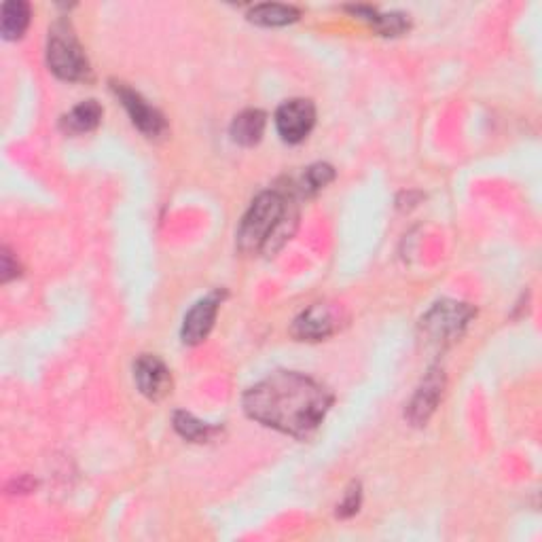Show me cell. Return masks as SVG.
<instances>
[{
	"instance_id": "obj_7",
	"label": "cell",
	"mask_w": 542,
	"mask_h": 542,
	"mask_svg": "<svg viewBox=\"0 0 542 542\" xmlns=\"http://www.w3.org/2000/svg\"><path fill=\"white\" fill-rule=\"evenodd\" d=\"M113 92L117 94V98L125 106V111L130 113L134 125L142 134L155 138L166 132L164 115H161L157 108H153L140 94H136L134 89H130L125 83H113Z\"/></svg>"
},
{
	"instance_id": "obj_17",
	"label": "cell",
	"mask_w": 542,
	"mask_h": 542,
	"mask_svg": "<svg viewBox=\"0 0 542 542\" xmlns=\"http://www.w3.org/2000/svg\"><path fill=\"white\" fill-rule=\"evenodd\" d=\"M335 178V172L331 166L327 164H316V166H310L305 172H303V178H301V191L305 195H314L318 193L320 189L327 187L331 180Z\"/></svg>"
},
{
	"instance_id": "obj_14",
	"label": "cell",
	"mask_w": 542,
	"mask_h": 542,
	"mask_svg": "<svg viewBox=\"0 0 542 542\" xmlns=\"http://www.w3.org/2000/svg\"><path fill=\"white\" fill-rule=\"evenodd\" d=\"M248 17H250V22H255L259 26H286L299 20V11L288 5L265 3V5H257L255 9H250Z\"/></svg>"
},
{
	"instance_id": "obj_8",
	"label": "cell",
	"mask_w": 542,
	"mask_h": 542,
	"mask_svg": "<svg viewBox=\"0 0 542 542\" xmlns=\"http://www.w3.org/2000/svg\"><path fill=\"white\" fill-rule=\"evenodd\" d=\"M134 377H136L140 392L153 401L164 399L172 388V377H170L168 367L161 363L157 356H151V354H142L136 360Z\"/></svg>"
},
{
	"instance_id": "obj_11",
	"label": "cell",
	"mask_w": 542,
	"mask_h": 542,
	"mask_svg": "<svg viewBox=\"0 0 542 542\" xmlns=\"http://www.w3.org/2000/svg\"><path fill=\"white\" fill-rule=\"evenodd\" d=\"M100 121H102V106L96 100H87L62 117V130L66 134H87L96 130Z\"/></svg>"
},
{
	"instance_id": "obj_1",
	"label": "cell",
	"mask_w": 542,
	"mask_h": 542,
	"mask_svg": "<svg viewBox=\"0 0 542 542\" xmlns=\"http://www.w3.org/2000/svg\"><path fill=\"white\" fill-rule=\"evenodd\" d=\"M331 403L327 388L297 371L271 373L244 394L248 418L297 439L312 435Z\"/></svg>"
},
{
	"instance_id": "obj_16",
	"label": "cell",
	"mask_w": 542,
	"mask_h": 542,
	"mask_svg": "<svg viewBox=\"0 0 542 542\" xmlns=\"http://www.w3.org/2000/svg\"><path fill=\"white\" fill-rule=\"evenodd\" d=\"M174 428L183 435L185 439L189 441H195V443H202V441H208L210 435H212V426L195 420L191 413L187 411H176L174 413Z\"/></svg>"
},
{
	"instance_id": "obj_12",
	"label": "cell",
	"mask_w": 542,
	"mask_h": 542,
	"mask_svg": "<svg viewBox=\"0 0 542 542\" xmlns=\"http://www.w3.org/2000/svg\"><path fill=\"white\" fill-rule=\"evenodd\" d=\"M265 132V113L244 111L231 123V138L242 147H255Z\"/></svg>"
},
{
	"instance_id": "obj_13",
	"label": "cell",
	"mask_w": 542,
	"mask_h": 542,
	"mask_svg": "<svg viewBox=\"0 0 542 542\" xmlns=\"http://www.w3.org/2000/svg\"><path fill=\"white\" fill-rule=\"evenodd\" d=\"M30 24V5L22 0H9L3 5V22H0V32L7 41H15L26 32Z\"/></svg>"
},
{
	"instance_id": "obj_4",
	"label": "cell",
	"mask_w": 542,
	"mask_h": 542,
	"mask_svg": "<svg viewBox=\"0 0 542 542\" xmlns=\"http://www.w3.org/2000/svg\"><path fill=\"white\" fill-rule=\"evenodd\" d=\"M475 314L477 312L473 307L466 303L441 301L422 318V331L430 341L447 346V343L456 341L464 333Z\"/></svg>"
},
{
	"instance_id": "obj_2",
	"label": "cell",
	"mask_w": 542,
	"mask_h": 542,
	"mask_svg": "<svg viewBox=\"0 0 542 542\" xmlns=\"http://www.w3.org/2000/svg\"><path fill=\"white\" fill-rule=\"evenodd\" d=\"M297 212L291 202L280 191H265L246 212L244 221L238 229V246L242 252H274L280 248L293 229L288 223L295 225Z\"/></svg>"
},
{
	"instance_id": "obj_5",
	"label": "cell",
	"mask_w": 542,
	"mask_h": 542,
	"mask_svg": "<svg viewBox=\"0 0 542 542\" xmlns=\"http://www.w3.org/2000/svg\"><path fill=\"white\" fill-rule=\"evenodd\" d=\"M316 123V108L312 100H288L284 102L276 113V128L284 142L297 144L310 136Z\"/></svg>"
},
{
	"instance_id": "obj_9",
	"label": "cell",
	"mask_w": 542,
	"mask_h": 542,
	"mask_svg": "<svg viewBox=\"0 0 542 542\" xmlns=\"http://www.w3.org/2000/svg\"><path fill=\"white\" fill-rule=\"evenodd\" d=\"M219 305L221 295L212 293L191 307L183 324V341L187 346H197V343H202L210 335L216 314H219Z\"/></svg>"
},
{
	"instance_id": "obj_10",
	"label": "cell",
	"mask_w": 542,
	"mask_h": 542,
	"mask_svg": "<svg viewBox=\"0 0 542 542\" xmlns=\"http://www.w3.org/2000/svg\"><path fill=\"white\" fill-rule=\"evenodd\" d=\"M443 371L439 369H432L426 379H424V384L420 386V390L415 392L413 396V401L407 409V418L409 422H413L415 426H422L428 422V418L432 415V411L437 409L439 405V399H441V394H443Z\"/></svg>"
},
{
	"instance_id": "obj_15",
	"label": "cell",
	"mask_w": 542,
	"mask_h": 542,
	"mask_svg": "<svg viewBox=\"0 0 542 542\" xmlns=\"http://www.w3.org/2000/svg\"><path fill=\"white\" fill-rule=\"evenodd\" d=\"M354 13L365 15L363 20L371 22L373 28H375L379 34H384V36H399V34H403V32L409 28V20H407V15H403V13L377 15L375 11H371V9H367V7H356Z\"/></svg>"
},
{
	"instance_id": "obj_18",
	"label": "cell",
	"mask_w": 542,
	"mask_h": 542,
	"mask_svg": "<svg viewBox=\"0 0 542 542\" xmlns=\"http://www.w3.org/2000/svg\"><path fill=\"white\" fill-rule=\"evenodd\" d=\"M358 507H360V487L354 485L352 490L348 492L346 500H343V502L339 504L337 515H339V517H350V515H354V513L358 511Z\"/></svg>"
},
{
	"instance_id": "obj_6",
	"label": "cell",
	"mask_w": 542,
	"mask_h": 542,
	"mask_svg": "<svg viewBox=\"0 0 542 542\" xmlns=\"http://www.w3.org/2000/svg\"><path fill=\"white\" fill-rule=\"evenodd\" d=\"M341 327V310L333 303H314L295 320L293 333L301 341H320L337 333Z\"/></svg>"
},
{
	"instance_id": "obj_3",
	"label": "cell",
	"mask_w": 542,
	"mask_h": 542,
	"mask_svg": "<svg viewBox=\"0 0 542 542\" xmlns=\"http://www.w3.org/2000/svg\"><path fill=\"white\" fill-rule=\"evenodd\" d=\"M47 64L53 75L64 81H83L89 75V62L77 34L66 20L51 26L47 41Z\"/></svg>"
}]
</instances>
